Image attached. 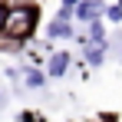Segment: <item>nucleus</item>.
<instances>
[{
    "instance_id": "obj_5",
    "label": "nucleus",
    "mask_w": 122,
    "mask_h": 122,
    "mask_svg": "<svg viewBox=\"0 0 122 122\" xmlns=\"http://www.w3.org/2000/svg\"><path fill=\"white\" fill-rule=\"evenodd\" d=\"M23 79H26V86H30V89H40L46 76H43L40 69H23Z\"/></svg>"
},
{
    "instance_id": "obj_9",
    "label": "nucleus",
    "mask_w": 122,
    "mask_h": 122,
    "mask_svg": "<svg viewBox=\"0 0 122 122\" xmlns=\"http://www.w3.org/2000/svg\"><path fill=\"white\" fill-rule=\"evenodd\" d=\"M73 17V7H60V20H69Z\"/></svg>"
},
{
    "instance_id": "obj_12",
    "label": "nucleus",
    "mask_w": 122,
    "mask_h": 122,
    "mask_svg": "<svg viewBox=\"0 0 122 122\" xmlns=\"http://www.w3.org/2000/svg\"><path fill=\"white\" fill-rule=\"evenodd\" d=\"M0 102H3V96H0Z\"/></svg>"
},
{
    "instance_id": "obj_6",
    "label": "nucleus",
    "mask_w": 122,
    "mask_h": 122,
    "mask_svg": "<svg viewBox=\"0 0 122 122\" xmlns=\"http://www.w3.org/2000/svg\"><path fill=\"white\" fill-rule=\"evenodd\" d=\"M102 56H106V50H102L99 43H96L92 50H86V60H89V66H99V63H102Z\"/></svg>"
},
{
    "instance_id": "obj_3",
    "label": "nucleus",
    "mask_w": 122,
    "mask_h": 122,
    "mask_svg": "<svg viewBox=\"0 0 122 122\" xmlns=\"http://www.w3.org/2000/svg\"><path fill=\"white\" fill-rule=\"evenodd\" d=\"M66 66H69V56H66V53H53V56H50V76H63Z\"/></svg>"
},
{
    "instance_id": "obj_2",
    "label": "nucleus",
    "mask_w": 122,
    "mask_h": 122,
    "mask_svg": "<svg viewBox=\"0 0 122 122\" xmlns=\"http://www.w3.org/2000/svg\"><path fill=\"white\" fill-rule=\"evenodd\" d=\"M73 10H76V20H86V23H89V20H96V17L102 13V3H99V0H79Z\"/></svg>"
},
{
    "instance_id": "obj_4",
    "label": "nucleus",
    "mask_w": 122,
    "mask_h": 122,
    "mask_svg": "<svg viewBox=\"0 0 122 122\" xmlns=\"http://www.w3.org/2000/svg\"><path fill=\"white\" fill-rule=\"evenodd\" d=\"M69 33H73V30H69V23L60 20V17L50 23V36H56V40H60V36H69Z\"/></svg>"
},
{
    "instance_id": "obj_11",
    "label": "nucleus",
    "mask_w": 122,
    "mask_h": 122,
    "mask_svg": "<svg viewBox=\"0 0 122 122\" xmlns=\"http://www.w3.org/2000/svg\"><path fill=\"white\" fill-rule=\"evenodd\" d=\"M76 3H79V0H63V7H76Z\"/></svg>"
},
{
    "instance_id": "obj_10",
    "label": "nucleus",
    "mask_w": 122,
    "mask_h": 122,
    "mask_svg": "<svg viewBox=\"0 0 122 122\" xmlns=\"http://www.w3.org/2000/svg\"><path fill=\"white\" fill-rule=\"evenodd\" d=\"M3 17H7V10H3V3H0V30H3Z\"/></svg>"
},
{
    "instance_id": "obj_7",
    "label": "nucleus",
    "mask_w": 122,
    "mask_h": 122,
    "mask_svg": "<svg viewBox=\"0 0 122 122\" xmlns=\"http://www.w3.org/2000/svg\"><path fill=\"white\" fill-rule=\"evenodd\" d=\"M89 36H92V43L102 46V36H106V33H102V23L99 20H89Z\"/></svg>"
},
{
    "instance_id": "obj_8",
    "label": "nucleus",
    "mask_w": 122,
    "mask_h": 122,
    "mask_svg": "<svg viewBox=\"0 0 122 122\" xmlns=\"http://www.w3.org/2000/svg\"><path fill=\"white\" fill-rule=\"evenodd\" d=\"M106 17H109L112 23H119V20H122V3H116V7H106Z\"/></svg>"
},
{
    "instance_id": "obj_1",
    "label": "nucleus",
    "mask_w": 122,
    "mask_h": 122,
    "mask_svg": "<svg viewBox=\"0 0 122 122\" xmlns=\"http://www.w3.org/2000/svg\"><path fill=\"white\" fill-rule=\"evenodd\" d=\"M33 26H36V7H30V3L7 10V17H3V33L13 40H26L33 33Z\"/></svg>"
}]
</instances>
